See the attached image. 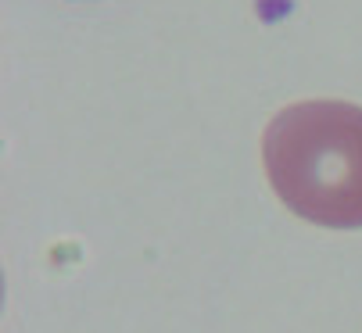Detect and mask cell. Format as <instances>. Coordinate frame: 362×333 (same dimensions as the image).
Wrapping results in <instances>:
<instances>
[{"label":"cell","mask_w":362,"mask_h":333,"mask_svg":"<svg viewBox=\"0 0 362 333\" xmlns=\"http://www.w3.org/2000/svg\"><path fill=\"white\" fill-rule=\"evenodd\" d=\"M262 161L276 197L316 226H362V107L301 100L284 107L262 136Z\"/></svg>","instance_id":"1"}]
</instances>
